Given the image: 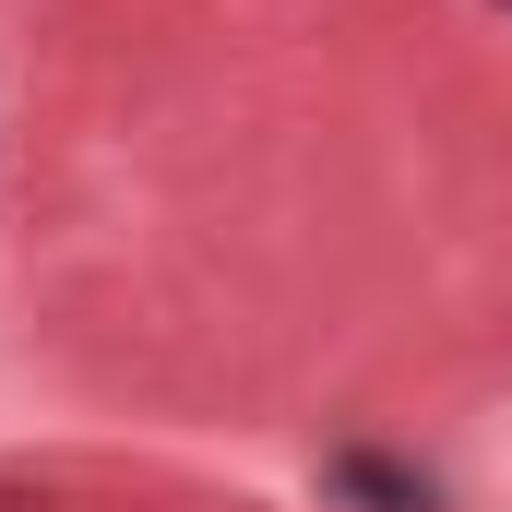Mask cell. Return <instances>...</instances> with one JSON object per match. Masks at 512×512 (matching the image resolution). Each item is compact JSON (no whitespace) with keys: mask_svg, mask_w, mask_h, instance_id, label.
Returning a JSON list of instances; mask_svg holds the SVG:
<instances>
[{"mask_svg":"<svg viewBox=\"0 0 512 512\" xmlns=\"http://www.w3.org/2000/svg\"><path fill=\"white\" fill-rule=\"evenodd\" d=\"M334 489L370 512H429V477H405V465H382V453H334Z\"/></svg>","mask_w":512,"mask_h":512,"instance_id":"1","label":"cell"}]
</instances>
